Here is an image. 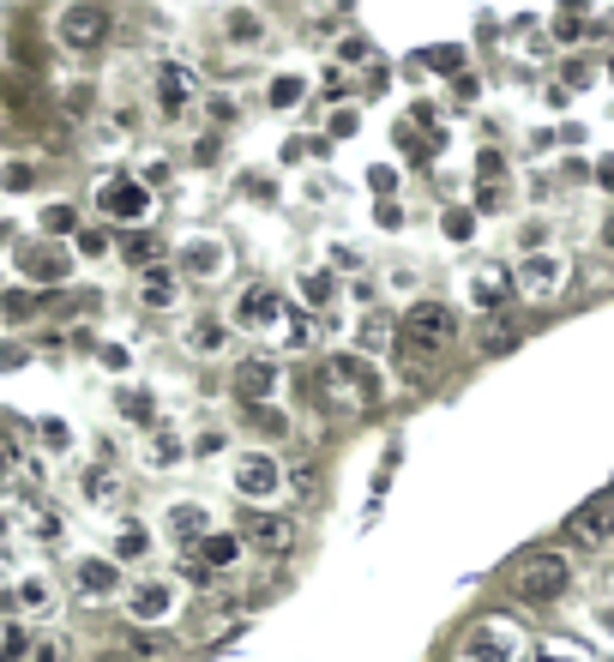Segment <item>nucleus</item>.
<instances>
[{
	"label": "nucleus",
	"instance_id": "c9c22d12",
	"mask_svg": "<svg viewBox=\"0 0 614 662\" xmlns=\"http://www.w3.org/2000/svg\"><path fill=\"white\" fill-rule=\"evenodd\" d=\"M61 530L66 524L54 519V512H37V542H61Z\"/></svg>",
	"mask_w": 614,
	"mask_h": 662
},
{
	"label": "nucleus",
	"instance_id": "473e14b6",
	"mask_svg": "<svg viewBox=\"0 0 614 662\" xmlns=\"http://www.w3.org/2000/svg\"><path fill=\"white\" fill-rule=\"evenodd\" d=\"M446 235H452V241H471V235H476V211L452 205V211H446Z\"/></svg>",
	"mask_w": 614,
	"mask_h": 662
},
{
	"label": "nucleus",
	"instance_id": "4c0bfd02",
	"mask_svg": "<svg viewBox=\"0 0 614 662\" xmlns=\"http://www.w3.org/2000/svg\"><path fill=\"white\" fill-rule=\"evenodd\" d=\"M452 97H458V103H476V97H483V85H476V78H458Z\"/></svg>",
	"mask_w": 614,
	"mask_h": 662
},
{
	"label": "nucleus",
	"instance_id": "aec40b11",
	"mask_svg": "<svg viewBox=\"0 0 614 662\" xmlns=\"http://www.w3.org/2000/svg\"><path fill=\"white\" fill-rule=\"evenodd\" d=\"M350 344H355V355H386L392 350V320H386V313H362V320H355V332H350Z\"/></svg>",
	"mask_w": 614,
	"mask_h": 662
},
{
	"label": "nucleus",
	"instance_id": "412c9836",
	"mask_svg": "<svg viewBox=\"0 0 614 662\" xmlns=\"http://www.w3.org/2000/svg\"><path fill=\"white\" fill-rule=\"evenodd\" d=\"M181 458H187V440L175 428H151V434H145V464H151V470H175Z\"/></svg>",
	"mask_w": 614,
	"mask_h": 662
},
{
	"label": "nucleus",
	"instance_id": "72a5a7b5",
	"mask_svg": "<svg viewBox=\"0 0 614 662\" xmlns=\"http://www.w3.org/2000/svg\"><path fill=\"white\" fill-rule=\"evenodd\" d=\"M422 61H428L434 73H458V66H464V54H458L452 42H440V49H428V54H422Z\"/></svg>",
	"mask_w": 614,
	"mask_h": 662
},
{
	"label": "nucleus",
	"instance_id": "f257e3e1",
	"mask_svg": "<svg viewBox=\"0 0 614 662\" xmlns=\"http://www.w3.org/2000/svg\"><path fill=\"white\" fill-rule=\"evenodd\" d=\"M229 488L260 512L265 500H277V494L289 488V470L277 464V452H236L229 458Z\"/></svg>",
	"mask_w": 614,
	"mask_h": 662
},
{
	"label": "nucleus",
	"instance_id": "79ce46f5",
	"mask_svg": "<svg viewBox=\"0 0 614 662\" xmlns=\"http://www.w3.org/2000/svg\"><path fill=\"white\" fill-rule=\"evenodd\" d=\"M506 344H512V325H506V320H500V325H494V332H488V350H506Z\"/></svg>",
	"mask_w": 614,
	"mask_h": 662
},
{
	"label": "nucleus",
	"instance_id": "39448f33",
	"mask_svg": "<svg viewBox=\"0 0 614 662\" xmlns=\"http://www.w3.org/2000/svg\"><path fill=\"white\" fill-rule=\"evenodd\" d=\"M566 277H573V265H566L561 253H542V247H536V253H524V260H518L512 284H518L530 301H554L566 289Z\"/></svg>",
	"mask_w": 614,
	"mask_h": 662
},
{
	"label": "nucleus",
	"instance_id": "6e6552de",
	"mask_svg": "<svg viewBox=\"0 0 614 662\" xmlns=\"http://www.w3.org/2000/svg\"><path fill=\"white\" fill-rule=\"evenodd\" d=\"M241 542L253 548V554H265V560H277V554H289V548H296V524L289 519H277V512H248V519H241Z\"/></svg>",
	"mask_w": 614,
	"mask_h": 662
},
{
	"label": "nucleus",
	"instance_id": "09e8293b",
	"mask_svg": "<svg viewBox=\"0 0 614 662\" xmlns=\"http://www.w3.org/2000/svg\"><path fill=\"white\" fill-rule=\"evenodd\" d=\"M536 662H578V657H573V650H542Z\"/></svg>",
	"mask_w": 614,
	"mask_h": 662
},
{
	"label": "nucleus",
	"instance_id": "de8ad7c7",
	"mask_svg": "<svg viewBox=\"0 0 614 662\" xmlns=\"http://www.w3.org/2000/svg\"><path fill=\"white\" fill-rule=\"evenodd\" d=\"M597 241H602V247H609V253H614V217H602V229H597Z\"/></svg>",
	"mask_w": 614,
	"mask_h": 662
},
{
	"label": "nucleus",
	"instance_id": "a878e982",
	"mask_svg": "<svg viewBox=\"0 0 614 662\" xmlns=\"http://www.w3.org/2000/svg\"><path fill=\"white\" fill-rule=\"evenodd\" d=\"M241 548H248L241 536H223V530H211L205 542H199V554H205V572H211V566H236V560H241Z\"/></svg>",
	"mask_w": 614,
	"mask_h": 662
},
{
	"label": "nucleus",
	"instance_id": "9d476101",
	"mask_svg": "<svg viewBox=\"0 0 614 662\" xmlns=\"http://www.w3.org/2000/svg\"><path fill=\"white\" fill-rule=\"evenodd\" d=\"M326 374L338 379V386H350L355 403H386V374H379V367H367L362 355H331Z\"/></svg>",
	"mask_w": 614,
	"mask_h": 662
},
{
	"label": "nucleus",
	"instance_id": "4be33fe9",
	"mask_svg": "<svg viewBox=\"0 0 614 662\" xmlns=\"http://www.w3.org/2000/svg\"><path fill=\"white\" fill-rule=\"evenodd\" d=\"M170 657H175V638H170V633L133 626V638H127V662H170Z\"/></svg>",
	"mask_w": 614,
	"mask_h": 662
},
{
	"label": "nucleus",
	"instance_id": "6ab92c4d",
	"mask_svg": "<svg viewBox=\"0 0 614 662\" xmlns=\"http://www.w3.org/2000/svg\"><path fill=\"white\" fill-rule=\"evenodd\" d=\"M187 350L205 355V362H217L223 350H229V320H217V313H205V320L187 325Z\"/></svg>",
	"mask_w": 614,
	"mask_h": 662
},
{
	"label": "nucleus",
	"instance_id": "cd10ccee",
	"mask_svg": "<svg viewBox=\"0 0 614 662\" xmlns=\"http://www.w3.org/2000/svg\"><path fill=\"white\" fill-rule=\"evenodd\" d=\"M301 97H308V78H301V73H277L272 85H265V103H272V109H296Z\"/></svg>",
	"mask_w": 614,
	"mask_h": 662
},
{
	"label": "nucleus",
	"instance_id": "393cba45",
	"mask_svg": "<svg viewBox=\"0 0 614 662\" xmlns=\"http://www.w3.org/2000/svg\"><path fill=\"white\" fill-rule=\"evenodd\" d=\"M609 536H614V524H609V512H602V507H585V512L573 519V542H578V548H602Z\"/></svg>",
	"mask_w": 614,
	"mask_h": 662
},
{
	"label": "nucleus",
	"instance_id": "ddd939ff",
	"mask_svg": "<svg viewBox=\"0 0 614 662\" xmlns=\"http://www.w3.org/2000/svg\"><path fill=\"white\" fill-rule=\"evenodd\" d=\"M127 614H133V626H163L175 614V585L170 578H145V585H133Z\"/></svg>",
	"mask_w": 614,
	"mask_h": 662
},
{
	"label": "nucleus",
	"instance_id": "c03bdc74",
	"mask_svg": "<svg viewBox=\"0 0 614 662\" xmlns=\"http://www.w3.org/2000/svg\"><path fill=\"white\" fill-rule=\"evenodd\" d=\"M193 163H217V139H199L193 145Z\"/></svg>",
	"mask_w": 614,
	"mask_h": 662
},
{
	"label": "nucleus",
	"instance_id": "49530a36",
	"mask_svg": "<svg viewBox=\"0 0 614 662\" xmlns=\"http://www.w3.org/2000/svg\"><path fill=\"white\" fill-rule=\"evenodd\" d=\"M597 182H602V187H609V193H614V157H602V163H597Z\"/></svg>",
	"mask_w": 614,
	"mask_h": 662
},
{
	"label": "nucleus",
	"instance_id": "58836bf2",
	"mask_svg": "<svg viewBox=\"0 0 614 662\" xmlns=\"http://www.w3.org/2000/svg\"><path fill=\"white\" fill-rule=\"evenodd\" d=\"M476 205H483V211H500V205H506V193H500V187H483V193H476Z\"/></svg>",
	"mask_w": 614,
	"mask_h": 662
},
{
	"label": "nucleus",
	"instance_id": "f8f14e48",
	"mask_svg": "<svg viewBox=\"0 0 614 662\" xmlns=\"http://www.w3.org/2000/svg\"><path fill=\"white\" fill-rule=\"evenodd\" d=\"M97 205H103L109 217L145 223V217H151V205H158V199H151V187H145V182H133V175H121V182H109L103 193H97Z\"/></svg>",
	"mask_w": 614,
	"mask_h": 662
},
{
	"label": "nucleus",
	"instance_id": "a18cd8bd",
	"mask_svg": "<svg viewBox=\"0 0 614 662\" xmlns=\"http://www.w3.org/2000/svg\"><path fill=\"white\" fill-rule=\"evenodd\" d=\"M42 440H49V446H66V422H42Z\"/></svg>",
	"mask_w": 614,
	"mask_h": 662
},
{
	"label": "nucleus",
	"instance_id": "1a4fd4ad",
	"mask_svg": "<svg viewBox=\"0 0 614 662\" xmlns=\"http://www.w3.org/2000/svg\"><path fill=\"white\" fill-rule=\"evenodd\" d=\"M518 645L524 638L512 633V626L483 621V626H471V638H464V662H518Z\"/></svg>",
	"mask_w": 614,
	"mask_h": 662
},
{
	"label": "nucleus",
	"instance_id": "f3484780",
	"mask_svg": "<svg viewBox=\"0 0 614 662\" xmlns=\"http://www.w3.org/2000/svg\"><path fill=\"white\" fill-rule=\"evenodd\" d=\"M158 97H163V109H170V115H181V109L199 97V78L187 73V66L163 61V66H158Z\"/></svg>",
	"mask_w": 614,
	"mask_h": 662
},
{
	"label": "nucleus",
	"instance_id": "e433bc0d",
	"mask_svg": "<svg viewBox=\"0 0 614 662\" xmlns=\"http://www.w3.org/2000/svg\"><path fill=\"white\" fill-rule=\"evenodd\" d=\"M211 115H217V121H229V127H236V121H241V103H236V97H211Z\"/></svg>",
	"mask_w": 614,
	"mask_h": 662
},
{
	"label": "nucleus",
	"instance_id": "423d86ee",
	"mask_svg": "<svg viewBox=\"0 0 614 662\" xmlns=\"http://www.w3.org/2000/svg\"><path fill=\"white\" fill-rule=\"evenodd\" d=\"M175 272L193 277V284H217V277L229 272V247L211 241V235H193V241H181V253H175Z\"/></svg>",
	"mask_w": 614,
	"mask_h": 662
},
{
	"label": "nucleus",
	"instance_id": "37998d69",
	"mask_svg": "<svg viewBox=\"0 0 614 662\" xmlns=\"http://www.w3.org/2000/svg\"><path fill=\"white\" fill-rule=\"evenodd\" d=\"M151 253H158V247L145 241V235H139V241H127V260H139V265H145V260H151Z\"/></svg>",
	"mask_w": 614,
	"mask_h": 662
},
{
	"label": "nucleus",
	"instance_id": "a211bd4d",
	"mask_svg": "<svg viewBox=\"0 0 614 662\" xmlns=\"http://www.w3.org/2000/svg\"><path fill=\"white\" fill-rule=\"evenodd\" d=\"M139 301H145L151 313H170L175 301H181V277L163 272V265H145V277H139Z\"/></svg>",
	"mask_w": 614,
	"mask_h": 662
},
{
	"label": "nucleus",
	"instance_id": "7ed1b4c3",
	"mask_svg": "<svg viewBox=\"0 0 614 662\" xmlns=\"http://www.w3.org/2000/svg\"><path fill=\"white\" fill-rule=\"evenodd\" d=\"M404 338L416 355H440L446 344L458 338V313L446 308V301H416V308L404 313Z\"/></svg>",
	"mask_w": 614,
	"mask_h": 662
},
{
	"label": "nucleus",
	"instance_id": "3c124183",
	"mask_svg": "<svg viewBox=\"0 0 614 662\" xmlns=\"http://www.w3.org/2000/svg\"><path fill=\"white\" fill-rule=\"evenodd\" d=\"M97 662H127V657H97Z\"/></svg>",
	"mask_w": 614,
	"mask_h": 662
},
{
	"label": "nucleus",
	"instance_id": "5701e85b",
	"mask_svg": "<svg viewBox=\"0 0 614 662\" xmlns=\"http://www.w3.org/2000/svg\"><path fill=\"white\" fill-rule=\"evenodd\" d=\"M79 494L91 500V507H115V500H121V476H115L109 464H91V470L79 476Z\"/></svg>",
	"mask_w": 614,
	"mask_h": 662
},
{
	"label": "nucleus",
	"instance_id": "603ef678",
	"mask_svg": "<svg viewBox=\"0 0 614 662\" xmlns=\"http://www.w3.org/2000/svg\"><path fill=\"white\" fill-rule=\"evenodd\" d=\"M609 73H614V61H609Z\"/></svg>",
	"mask_w": 614,
	"mask_h": 662
},
{
	"label": "nucleus",
	"instance_id": "c85d7f7f",
	"mask_svg": "<svg viewBox=\"0 0 614 662\" xmlns=\"http://www.w3.org/2000/svg\"><path fill=\"white\" fill-rule=\"evenodd\" d=\"M301 301H308V308H331V301H338V277L331 272H301Z\"/></svg>",
	"mask_w": 614,
	"mask_h": 662
},
{
	"label": "nucleus",
	"instance_id": "dca6fc26",
	"mask_svg": "<svg viewBox=\"0 0 614 662\" xmlns=\"http://www.w3.org/2000/svg\"><path fill=\"white\" fill-rule=\"evenodd\" d=\"M272 391H277V362L272 355H248V362L236 367V398L248 403V410H260Z\"/></svg>",
	"mask_w": 614,
	"mask_h": 662
},
{
	"label": "nucleus",
	"instance_id": "7c9ffc66",
	"mask_svg": "<svg viewBox=\"0 0 614 662\" xmlns=\"http://www.w3.org/2000/svg\"><path fill=\"white\" fill-rule=\"evenodd\" d=\"M30 626H0V662H25L30 657Z\"/></svg>",
	"mask_w": 614,
	"mask_h": 662
},
{
	"label": "nucleus",
	"instance_id": "2f4dec72",
	"mask_svg": "<svg viewBox=\"0 0 614 662\" xmlns=\"http://www.w3.org/2000/svg\"><path fill=\"white\" fill-rule=\"evenodd\" d=\"M248 422H253L260 434H277V440L289 434V416H284V410H265V403H260V410H248Z\"/></svg>",
	"mask_w": 614,
	"mask_h": 662
},
{
	"label": "nucleus",
	"instance_id": "f704fd0d",
	"mask_svg": "<svg viewBox=\"0 0 614 662\" xmlns=\"http://www.w3.org/2000/svg\"><path fill=\"white\" fill-rule=\"evenodd\" d=\"M25 662H66V645H61V638H37Z\"/></svg>",
	"mask_w": 614,
	"mask_h": 662
},
{
	"label": "nucleus",
	"instance_id": "ea45409f",
	"mask_svg": "<svg viewBox=\"0 0 614 662\" xmlns=\"http://www.w3.org/2000/svg\"><path fill=\"white\" fill-rule=\"evenodd\" d=\"M103 247H109V241H103V235H97V229H85V235H79V253H91V260H97V253H103Z\"/></svg>",
	"mask_w": 614,
	"mask_h": 662
},
{
	"label": "nucleus",
	"instance_id": "2eb2a0df",
	"mask_svg": "<svg viewBox=\"0 0 614 662\" xmlns=\"http://www.w3.org/2000/svg\"><path fill=\"white\" fill-rule=\"evenodd\" d=\"M512 289H518V284H512V272H506V265L488 260V265H476V272H471V308L500 313V308L512 301Z\"/></svg>",
	"mask_w": 614,
	"mask_h": 662
},
{
	"label": "nucleus",
	"instance_id": "4468645a",
	"mask_svg": "<svg viewBox=\"0 0 614 662\" xmlns=\"http://www.w3.org/2000/svg\"><path fill=\"white\" fill-rule=\"evenodd\" d=\"M277 320H284V296L265 289V284L241 289L236 313H229V325H248V332H277Z\"/></svg>",
	"mask_w": 614,
	"mask_h": 662
},
{
	"label": "nucleus",
	"instance_id": "f03ea898",
	"mask_svg": "<svg viewBox=\"0 0 614 662\" xmlns=\"http://www.w3.org/2000/svg\"><path fill=\"white\" fill-rule=\"evenodd\" d=\"M512 590H518V602H530V609H549V602H561L566 590H573V566H566L561 554H530L512 572Z\"/></svg>",
	"mask_w": 614,
	"mask_h": 662
},
{
	"label": "nucleus",
	"instance_id": "c756f323",
	"mask_svg": "<svg viewBox=\"0 0 614 662\" xmlns=\"http://www.w3.org/2000/svg\"><path fill=\"white\" fill-rule=\"evenodd\" d=\"M223 30L236 42H265V18L248 13V7H236V13H223Z\"/></svg>",
	"mask_w": 614,
	"mask_h": 662
},
{
	"label": "nucleus",
	"instance_id": "a19ab883",
	"mask_svg": "<svg viewBox=\"0 0 614 662\" xmlns=\"http://www.w3.org/2000/svg\"><path fill=\"white\" fill-rule=\"evenodd\" d=\"M248 193L260 199V205H265V199H277V193H272V182H265V175H248Z\"/></svg>",
	"mask_w": 614,
	"mask_h": 662
},
{
	"label": "nucleus",
	"instance_id": "bb28decb",
	"mask_svg": "<svg viewBox=\"0 0 614 662\" xmlns=\"http://www.w3.org/2000/svg\"><path fill=\"white\" fill-rule=\"evenodd\" d=\"M145 554H151V530L139 519H127L115 530V560H145Z\"/></svg>",
	"mask_w": 614,
	"mask_h": 662
},
{
	"label": "nucleus",
	"instance_id": "0eeeda50",
	"mask_svg": "<svg viewBox=\"0 0 614 662\" xmlns=\"http://www.w3.org/2000/svg\"><path fill=\"white\" fill-rule=\"evenodd\" d=\"M73 597L79 602H115L121 597V566L115 560H103V554H91V560H79V566H73Z\"/></svg>",
	"mask_w": 614,
	"mask_h": 662
},
{
	"label": "nucleus",
	"instance_id": "864d4df0",
	"mask_svg": "<svg viewBox=\"0 0 614 662\" xmlns=\"http://www.w3.org/2000/svg\"><path fill=\"white\" fill-rule=\"evenodd\" d=\"M609 548H614V536H609Z\"/></svg>",
	"mask_w": 614,
	"mask_h": 662
},
{
	"label": "nucleus",
	"instance_id": "9b49d317",
	"mask_svg": "<svg viewBox=\"0 0 614 662\" xmlns=\"http://www.w3.org/2000/svg\"><path fill=\"white\" fill-rule=\"evenodd\" d=\"M163 536H170L175 548H199L211 536V512L199 507V500H170V507H163Z\"/></svg>",
	"mask_w": 614,
	"mask_h": 662
},
{
	"label": "nucleus",
	"instance_id": "b1692460",
	"mask_svg": "<svg viewBox=\"0 0 614 662\" xmlns=\"http://www.w3.org/2000/svg\"><path fill=\"white\" fill-rule=\"evenodd\" d=\"M13 602L25 614H49L54 609V585L42 578V572H30V578H18V585H13Z\"/></svg>",
	"mask_w": 614,
	"mask_h": 662
},
{
	"label": "nucleus",
	"instance_id": "8fccbe9b",
	"mask_svg": "<svg viewBox=\"0 0 614 662\" xmlns=\"http://www.w3.org/2000/svg\"><path fill=\"white\" fill-rule=\"evenodd\" d=\"M597 621H602V626H609V633H614V609H602V614H597Z\"/></svg>",
	"mask_w": 614,
	"mask_h": 662
},
{
	"label": "nucleus",
	"instance_id": "20e7f679",
	"mask_svg": "<svg viewBox=\"0 0 614 662\" xmlns=\"http://www.w3.org/2000/svg\"><path fill=\"white\" fill-rule=\"evenodd\" d=\"M109 25H115V18H109L103 7H66V13L54 18V37L73 54H97L109 42Z\"/></svg>",
	"mask_w": 614,
	"mask_h": 662
}]
</instances>
